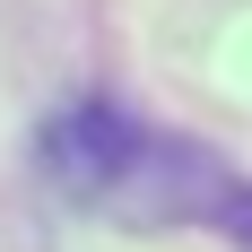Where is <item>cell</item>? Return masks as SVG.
Listing matches in <instances>:
<instances>
[{"mask_svg":"<svg viewBox=\"0 0 252 252\" xmlns=\"http://www.w3.org/2000/svg\"><path fill=\"white\" fill-rule=\"evenodd\" d=\"M52 174L61 191L96 209H122V218H148V226H218L252 244V183L218 157L183 148L165 130H139L122 113H78V122L52 130Z\"/></svg>","mask_w":252,"mask_h":252,"instance_id":"6da1fadb","label":"cell"}]
</instances>
